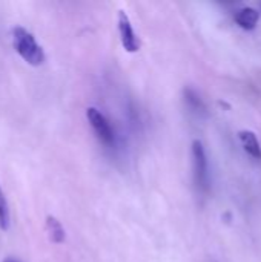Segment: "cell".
Returning <instances> with one entry per match:
<instances>
[{
    "label": "cell",
    "instance_id": "6da1fadb",
    "mask_svg": "<svg viewBox=\"0 0 261 262\" xmlns=\"http://www.w3.org/2000/svg\"><path fill=\"white\" fill-rule=\"evenodd\" d=\"M15 52L31 66H40L45 61V52L35 37L23 26H14L11 31Z\"/></svg>",
    "mask_w": 261,
    "mask_h": 262
},
{
    "label": "cell",
    "instance_id": "7a4b0ae2",
    "mask_svg": "<svg viewBox=\"0 0 261 262\" xmlns=\"http://www.w3.org/2000/svg\"><path fill=\"white\" fill-rule=\"evenodd\" d=\"M86 117H88V121H89L92 130L95 132L97 138L105 146H112L114 141H115V135H114V130H112L108 118L97 107H88L86 109Z\"/></svg>",
    "mask_w": 261,
    "mask_h": 262
},
{
    "label": "cell",
    "instance_id": "3957f363",
    "mask_svg": "<svg viewBox=\"0 0 261 262\" xmlns=\"http://www.w3.org/2000/svg\"><path fill=\"white\" fill-rule=\"evenodd\" d=\"M192 158H194V177L195 184L200 190L206 192L209 186V172H208V158L203 147V143L195 140L192 143Z\"/></svg>",
    "mask_w": 261,
    "mask_h": 262
},
{
    "label": "cell",
    "instance_id": "277c9868",
    "mask_svg": "<svg viewBox=\"0 0 261 262\" xmlns=\"http://www.w3.org/2000/svg\"><path fill=\"white\" fill-rule=\"evenodd\" d=\"M118 32H120V40L122 46L128 52H137L140 49V40L132 28V23L125 11H118Z\"/></svg>",
    "mask_w": 261,
    "mask_h": 262
},
{
    "label": "cell",
    "instance_id": "5b68a950",
    "mask_svg": "<svg viewBox=\"0 0 261 262\" xmlns=\"http://www.w3.org/2000/svg\"><path fill=\"white\" fill-rule=\"evenodd\" d=\"M238 138L242 141V146L248 155H251L255 160H261V146L257 135L252 130H240Z\"/></svg>",
    "mask_w": 261,
    "mask_h": 262
},
{
    "label": "cell",
    "instance_id": "8992f818",
    "mask_svg": "<svg viewBox=\"0 0 261 262\" xmlns=\"http://www.w3.org/2000/svg\"><path fill=\"white\" fill-rule=\"evenodd\" d=\"M258 18H260V12L254 8H242L235 12V21L240 28L246 29V31H251L257 26L258 23Z\"/></svg>",
    "mask_w": 261,
    "mask_h": 262
},
{
    "label": "cell",
    "instance_id": "52a82bcc",
    "mask_svg": "<svg viewBox=\"0 0 261 262\" xmlns=\"http://www.w3.org/2000/svg\"><path fill=\"white\" fill-rule=\"evenodd\" d=\"M46 232H48L49 239L54 244H62L65 241V238H66L65 229H63L62 223L57 218H54V216H48L46 218Z\"/></svg>",
    "mask_w": 261,
    "mask_h": 262
},
{
    "label": "cell",
    "instance_id": "ba28073f",
    "mask_svg": "<svg viewBox=\"0 0 261 262\" xmlns=\"http://www.w3.org/2000/svg\"><path fill=\"white\" fill-rule=\"evenodd\" d=\"M8 227H9V209H8L6 198L0 189V229L8 230Z\"/></svg>",
    "mask_w": 261,
    "mask_h": 262
},
{
    "label": "cell",
    "instance_id": "9c48e42d",
    "mask_svg": "<svg viewBox=\"0 0 261 262\" xmlns=\"http://www.w3.org/2000/svg\"><path fill=\"white\" fill-rule=\"evenodd\" d=\"M3 262H18V261H15V259H12V258H6Z\"/></svg>",
    "mask_w": 261,
    "mask_h": 262
}]
</instances>
